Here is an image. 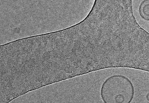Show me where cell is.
I'll return each instance as SVG.
<instances>
[{
	"label": "cell",
	"instance_id": "277c9868",
	"mask_svg": "<svg viewBox=\"0 0 149 103\" xmlns=\"http://www.w3.org/2000/svg\"><path fill=\"white\" fill-rule=\"evenodd\" d=\"M137 70L149 72V33L146 31L144 33L143 37Z\"/></svg>",
	"mask_w": 149,
	"mask_h": 103
},
{
	"label": "cell",
	"instance_id": "7a4b0ae2",
	"mask_svg": "<svg viewBox=\"0 0 149 103\" xmlns=\"http://www.w3.org/2000/svg\"><path fill=\"white\" fill-rule=\"evenodd\" d=\"M80 54L86 74L109 68L111 50L100 25L84 28L80 32Z\"/></svg>",
	"mask_w": 149,
	"mask_h": 103
},
{
	"label": "cell",
	"instance_id": "6da1fadb",
	"mask_svg": "<svg viewBox=\"0 0 149 103\" xmlns=\"http://www.w3.org/2000/svg\"><path fill=\"white\" fill-rule=\"evenodd\" d=\"M83 16L77 0H0V44L67 29Z\"/></svg>",
	"mask_w": 149,
	"mask_h": 103
},
{
	"label": "cell",
	"instance_id": "5b68a950",
	"mask_svg": "<svg viewBox=\"0 0 149 103\" xmlns=\"http://www.w3.org/2000/svg\"><path fill=\"white\" fill-rule=\"evenodd\" d=\"M146 99L147 101L149 102V92L146 95Z\"/></svg>",
	"mask_w": 149,
	"mask_h": 103
},
{
	"label": "cell",
	"instance_id": "3957f363",
	"mask_svg": "<svg viewBox=\"0 0 149 103\" xmlns=\"http://www.w3.org/2000/svg\"><path fill=\"white\" fill-rule=\"evenodd\" d=\"M100 94L104 103H131L134 96L135 89L128 78L122 74H115L102 83Z\"/></svg>",
	"mask_w": 149,
	"mask_h": 103
}]
</instances>
